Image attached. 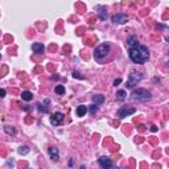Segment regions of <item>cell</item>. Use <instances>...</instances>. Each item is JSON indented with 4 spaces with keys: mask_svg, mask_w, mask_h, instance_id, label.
<instances>
[{
    "mask_svg": "<svg viewBox=\"0 0 169 169\" xmlns=\"http://www.w3.org/2000/svg\"><path fill=\"white\" fill-rule=\"evenodd\" d=\"M95 9L98 11V16H99L100 20H106V18H107V11H106L104 5H97Z\"/></svg>",
    "mask_w": 169,
    "mask_h": 169,
    "instance_id": "obj_10",
    "label": "cell"
},
{
    "mask_svg": "<svg viewBox=\"0 0 169 169\" xmlns=\"http://www.w3.org/2000/svg\"><path fill=\"white\" fill-rule=\"evenodd\" d=\"M63 120V114L62 112H54L52 116H50V123L53 126H58L61 124V121Z\"/></svg>",
    "mask_w": 169,
    "mask_h": 169,
    "instance_id": "obj_7",
    "label": "cell"
},
{
    "mask_svg": "<svg viewBox=\"0 0 169 169\" xmlns=\"http://www.w3.org/2000/svg\"><path fill=\"white\" fill-rule=\"evenodd\" d=\"M54 92L58 95H63L65 94V87H63L62 84H57V86L54 87Z\"/></svg>",
    "mask_w": 169,
    "mask_h": 169,
    "instance_id": "obj_16",
    "label": "cell"
},
{
    "mask_svg": "<svg viewBox=\"0 0 169 169\" xmlns=\"http://www.w3.org/2000/svg\"><path fill=\"white\" fill-rule=\"evenodd\" d=\"M128 54H129V58H131L132 62L139 63V65H141V63L147 62V61L149 60V50H148V48L139 44V42H137L136 45H133V46H131Z\"/></svg>",
    "mask_w": 169,
    "mask_h": 169,
    "instance_id": "obj_1",
    "label": "cell"
},
{
    "mask_svg": "<svg viewBox=\"0 0 169 169\" xmlns=\"http://www.w3.org/2000/svg\"><path fill=\"white\" fill-rule=\"evenodd\" d=\"M21 99L26 100V102H29V100L33 99V95H32L31 91H23L21 92Z\"/></svg>",
    "mask_w": 169,
    "mask_h": 169,
    "instance_id": "obj_14",
    "label": "cell"
},
{
    "mask_svg": "<svg viewBox=\"0 0 169 169\" xmlns=\"http://www.w3.org/2000/svg\"><path fill=\"white\" fill-rule=\"evenodd\" d=\"M143 79V74L141 73H131L129 74L128 82H127V89H132L135 84H137V82H140Z\"/></svg>",
    "mask_w": 169,
    "mask_h": 169,
    "instance_id": "obj_5",
    "label": "cell"
},
{
    "mask_svg": "<svg viewBox=\"0 0 169 169\" xmlns=\"http://www.w3.org/2000/svg\"><path fill=\"white\" fill-rule=\"evenodd\" d=\"M111 21L114 24H126L128 21V17L123 13H116V15H112L111 16Z\"/></svg>",
    "mask_w": 169,
    "mask_h": 169,
    "instance_id": "obj_6",
    "label": "cell"
},
{
    "mask_svg": "<svg viewBox=\"0 0 169 169\" xmlns=\"http://www.w3.org/2000/svg\"><path fill=\"white\" fill-rule=\"evenodd\" d=\"M116 95H118V98H119V99H120V100H123V99H124V98H126L127 92H126V91H124V90H119V91H118V92H116Z\"/></svg>",
    "mask_w": 169,
    "mask_h": 169,
    "instance_id": "obj_20",
    "label": "cell"
},
{
    "mask_svg": "<svg viewBox=\"0 0 169 169\" xmlns=\"http://www.w3.org/2000/svg\"><path fill=\"white\" fill-rule=\"evenodd\" d=\"M110 52H111V45L110 44H102L98 48H95L94 57L97 58V60H102V58H104L106 55L110 54Z\"/></svg>",
    "mask_w": 169,
    "mask_h": 169,
    "instance_id": "obj_3",
    "label": "cell"
},
{
    "mask_svg": "<svg viewBox=\"0 0 169 169\" xmlns=\"http://www.w3.org/2000/svg\"><path fill=\"white\" fill-rule=\"evenodd\" d=\"M98 163H99V165L104 169H108L112 166V161H111L108 157H106V156H102V157L98 158Z\"/></svg>",
    "mask_w": 169,
    "mask_h": 169,
    "instance_id": "obj_9",
    "label": "cell"
},
{
    "mask_svg": "<svg viewBox=\"0 0 169 169\" xmlns=\"http://www.w3.org/2000/svg\"><path fill=\"white\" fill-rule=\"evenodd\" d=\"M127 44L131 45V46H133V45H136V44H137V38H136L135 36L128 37V38H127Z\"/></svg>",
    "mask_w": 169,
    "mask_h": 169,
    "instance_id": "obj_17",
    "label": "cell"
},
{
    "mask_svg": "<svg viewBox=\"0 0 169 169\" xmlns=\"http://www.w3.org/2000/svg\"><path fill=\"white\" fill-rule=\"evenodd\" d=\"M98 110H99V108H98V104H91L90 106V114H91V115H95V112H98Z\"/></svg>",
    "mask_w": 169,
    "mask_h": 169,
    "instance_id": "obj_21",
    "label": "cell"
},
{
    "mask_svg": "<svg viewBox=\"0 0 169 169\" xmlns=\"http://www.w3.org/2000/svg\"><path fill=\"white\" fill-rule=\"evenodd\" d=\"M48 153H49L50 160H52V161L57 163V161L60 160V152H58V148H55V147H50L49 149H48Z\"/></svg>",
    "mask_w": 169,
    "mask_h": 169,
    "instance_id": "obj_8",
    "label": "cell"
},
{
    "mask_svg": "<svg viewBox=\"0 0 169 169\" xmlns=\"http://www.w3.org/2000/svg\"><path fill=\"white\" fill-rule=\"evenodd\" d=\"M165 40H166V42H169V37H166V38H165Z\"/></svg>",
    "mask_w": 169,
    "mask_h": 169,
    "instance_id": "obj_26",
    "label": "cell"
},
{
    "mask_svg": "<svg viewBox=\"0 0 169 169\" xmlns=\"http://www.w3.org/2000/svg\"><path fill=\"white\" fill-rule=\"evenodd\" d=\"M136 112V108L135 107H129V106H123V107H120L118 110V118L119 119H123V118H126V116H129V115H132V114H135Z\"/></svg>",
    "mask_w": 169,
    "mask_h": 169,
    "instance_id": "obj_4",
    "label": "cell"
},
{
    "mask_svg": "<svg viewBox=\"0 0 169 169\" xmlns=\"http://www.w3.org/2000/svg\"><path fill=\"white\" fill-rule=\"evenodd\" d=\"M119 83H121V79L120 78H118V79H115V81H114V86H118Z\"/></svg>",
    "mask_w": 169,
    "mask_h": 169,
    "instance_id": "obj_23",
    "label": "cell"
},
{
    "mask_svg": "<svg viewBox=\"0 0 169 169\" xmlns=\"http://www.w3.org/2000/svg\"><path fill=\"white\" fill-rule=\"evenodd\" d=\"M45 103H46V104H49V99H46L45 100ZM38 110L40 111H42V112H48V111H49V106H45V104H42V103H38Z\"/></svg>",
    "mask_w": 169,
    "mask_h": 169,
    "instance_id": "obj_15",
    "label": "cell"
},
{
    "mask_svg": "<svg viewBox=\"0 0 169 169\" xmlns=\"http://www.w3.org/2000/svg\"><path fill=\"white\" fill-rule=\"evenodd\" d=\"M86 112H87V107L86 106H83V104H81V106H78L77 107V116H84L86 115Z\"/></svg>",
    "mask_w": 169,
    "mask_h": 169,
    "instance_id": "obj_12",
    "label": "cell"
},
{
    "mask_svg": "<svg viewBox=\"0 0 169 169\" xmlns=\"http://www.w3.org/2000/svg\"><path fill=\"white\" fill-rule=\"evenodd\" d=\"M18 153H20V155H28L29 148L25 147V145H24V147H20V148H18Z\"/></svg>",
    "mask_w": 169,
    "mask_h": 169,
    "instance_id": "obj_19",
    "label": "cell"
},
{
    "mask_svg": "<svg viewBox=\"0 0 169 169\" xmlns=\"http://www.w3.org/2000/svg\"><path fill=\"white\" fill-rule=\"evenodd\" d=\"M131 98L133 100H137V102L145 103V102H148V100H151L152 94H151L147 89H135L131 94Z\"/></svg>",
    "mask_w": 169,
    "mask_h": 169,
    "instance_id": "obj_2",
    "label": "cell"
},
{
    "mask_svg": "<svg viewBox=\"0 0 169 169\" xmlns=\"http://www.w3.org/2000/svg\"><path fill=\"white\" fill-rule=\"evenodd\" d=\"M151 131H152V132H156V131H157V127H156V126H152V127H151Z\"/></svg>",
    "mask_w": 169,
    "mask_h": 169,
    "instance_id": "obj_24",
    "label": "cell"
},
{
    "mask_svg": "<svg viewBox=\"0 0 169 169\" xmlns=\"http://www.w3.org/2000/svg\"><path fill=\"white\" fill-rule=\"evenodd\" d=\"M4 131L7 132L8 135H16L15 128H13V127H11V126H5V127H4Z\"/></svg>",
    "mask_w": 169,
    "mask_h": 169,
    "instance_id": "obj_18",
    "label": "cell"
},
{
    "mask_svg": "<svg viewBox=\"0 0 169 169\" xmlns=\"http://www.w3.org/2000/svg\"><path fill=\"white\" fill-rule=\"evenodd\" d=\"M3 97H5V90L4 89H1V98Z\"/></svg>",
    "mask_w": 169,
    "mask_h": 169,
    "instance_id": "obj_25",
    "label": "cell"
},
{
    "mask_svg": "<svg viewBox=\"0 0 169 169\" xmlns=\"http://www.w3.org/2000/svg\"><path fill=\"white\" fill-rule=\"evenodd\" d=\"M92 102H94L95 104L100 106L104 102V97H103V95H94V97H92Z\"/></svg>",
    "mask_w": 169,
    "mask_h": 169,
    "instance_id": "obj_13",
    "label": "cell"
},
{
    "mask_svg": "<svg viewBox=\"0 0 169 169\" xmlns=\"http://www.w3.org/2000/svg\"><path fill=\"white\" fill-rule=\"evenodd\" d=\"M32 50H33L34 53H38V54H42L45 50V46L42 44H38V42H36V44L32 45Z\"/></svg>",
    "mask_w": 169,
    "mask_h": 169,
    "instance_id": "obj_11",
    "label": "cell"
},
{
    "mask_svg": "<svg viewBox=\"0 0 169 169\" xmlns=\"http://www.w3.org/2000/svg\"><path fill=\"white\" fill-rule=\"evenodd\" d=\"M73 77H75V78H78V79H83V77L79 75L78 71H73Z\"/></svg>",
    "mask_w": 169,
    "mask_h": 169,
    "instance_id": "obj_22",
    "label": "cell"
}]
</instances>
